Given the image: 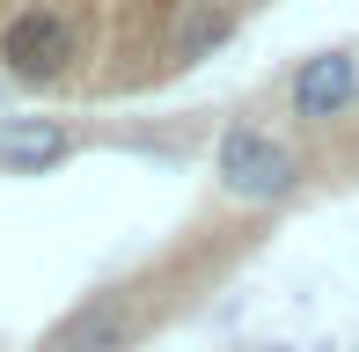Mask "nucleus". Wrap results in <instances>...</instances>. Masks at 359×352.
<instances>
[{"label": "nucleus", "instance_id": "0eeeda50", "mask_svg": "<svg viewBox=\"0 0 359 352\" xmlns=\"http://www.w3.org/2000/svg\"><path fill=\"white\" fill-rule=\"evenodd\" d=\"M250 352H286V345H250Z\"/></svg>", "mask_w": 359, "mask_h": 352}, {"label": "nucleus", "instance_id": "39448f33", "mask_svg": "<svg viewBox=\"0 0 359 352\" xmlns=\"http://www.w3.org/2000/svg\"><path fill=\"white\" fill-rule=\"evenodd\" d=\"M67 154H74L67 118H44V110L0 118V169H8V176H52Z\"/></svg>", "mask_w": 359, "mask_h": 352}, {"label": "nucleus", "instance_id": "f257e3e1", "mask_svg": "<svg viewBox=\"0 0 359 352\" xmlns=\"http://www.w3.org/2000/svg\"><path fill=\"white\" fill-rule=\"evenodd\" d=\"M213 184L235 205H286L308 184V162L286 147L271 125H227L213 147Z\"/></svg>", "mask_w": 359, "mask_h": 352}, {"label": "nucleus", "instance_id": "20e7f679", "mask_svg": "<svg viewBox=\"0 0 359 352\" xmlns=\"http://www.w3.org/2000/svg\"><path fill=\"white\" fill-rule=\"evenodd\" d=\"M147 330L140 316V294H125V286H110V294H88L67 323H52V338L44 352H133Z\"/></svg>", "mask_w": 359, "mask_h": 352}, {"label": "nucleus", "instance_id": "423d86ee", "mask_svg": "<svg viewBox=\"0 0 359 352\" xmlns=\"http://www.w3.org/2000/svg\"><path fill=\"white\" fill-rule=\"evenodd\" d=\"M227 29H235V22H227V8H198L191 22H176V44H169V52L191 67V59H205L213 44H227Z\"/></svg>", "mask_w": 359, "mask_h": 352}, {"label": "nucleus", "instance_id": "7ed1b4c3", "mask_svg": "<svg viewBox=\"0 0 359 352\" xmlns=\"http://www.w3.org/2000/svg\"><path fill=\"white\" fill-rule=\"evenodd\" d=\"M352 103H359V52L352 44H323L286 74V110L301 125H337Z\"/></svg>", "mask_w": 359, "mask_h": 352}, {"label": "nucleus", "instance_id": "f03ea898", "mask_svg": "<svg viewBox=\"0 0 359 352\" xmlns=\"http://www.w3.org/2000/svg\"><path fill=\"white\" fill-rule=\"evenodd\" d=\"M81 59V22L52 0H22V8L0 22V74L22 88H52L67 81Z\"/></svg>", "mask_w": 359, "mask_h": 352}]
</instances>
